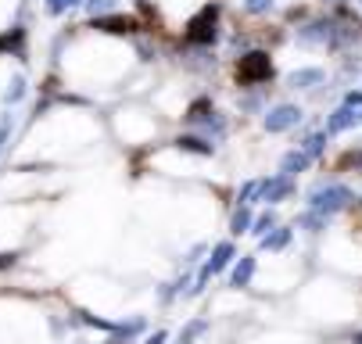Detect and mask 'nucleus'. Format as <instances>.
<instances>
[{
  "mask_svg": "<svg viewBox=\"0 0 362 344\" xmlns=\"http://www.w3.org/2000/svg\"><path fill=\"white\" fill-rule=\"evenodd\" d=\"M276 226H280V223H276V212L269 208V212H262V215H258V219L251 223V233H255L258 240H262V237H269V233H273Z\"/></svg>",
  "mask_w": 362,
  "mask_h": 344,
  "instance_id": "a211bd4d",
  "label": "nucleus"
},
{
  "mask_svg": "<svg viewBox=\"0 0 362 344\" xmlns=\"http://www.w3.org/2000/svg\"><path fill=\"white\" fill-rule=\"evenodd\" d=\"M355 122H358V115H355V108H348V105H341V108H337V112H334V115L327 119V129H323V133H327V136H334V133H344V129H351Z\"/></svg>",
  "mask_w": 362,
  "mask_h": 344,
  "instance_id": "1a4fd4ad",
  "label": "nucleus"
},
{
  "mask_svg": "<svg viewBox=\"0 0 362 344\" xmlns=\"http://www.w3.org/2000/svg\"><path fill=\"white\" fill-rule=\"evenodd\" d=\"M176 147H180V151H190V155H201V158H209V155H212V143H209V140H201V136H180Z\"/></svg>",
  "mask_w": 362,
  "mask_h": 344,
  "instance_id": "dca6fc26",
  "label": "nucleus"
},
{
  "mask_svg": "<svg viewBox=\"0 0 362 344\" xmlns=\"http://www.w3.org/2000/svg\"><path fill=\"white\" fill-rule=\"evenodd\" d=\"M15 259H18V255H0V269H8V266H15Z\"/></svg>",
  "mask_w": 362,
  "mask_h": 344,
  "instance_id": "c85d7f7f",
  "label": "nucleus"
},
{
  "mask_svg": "<svg viewBox=\"0 0 362 344\" xmlns=\"http://www.w3.org/2000/svg\"><path fill=\"white\" fill-rule=\"evenodd\" d=\"M344 105L355 108V112H362V90H348V93H344Z\"/></svg>",
  "mask_w": 362,
  "mask_h": 344,
  "instance_id": "bb28decb",
  "label": "nucleus"
},
{
  "mask_svg": "<svg viewBox=\"0 0 362 344\" xmlns=\"http://www.w3.org/2000/svg\"><path fill=\"white\" fill-rule=\"evenodd\" d=\"M351 344H362V330H358V333H355V337H351Z\"/></svg>",
  "mask_w": 362,
  "mask_h": 344,
  "instance_id": "2f4dec72",
  "label": "nucleus"
},
{
  "mask_svg": "<svg viewBox=\"0 0 362 344\" xmlns=\"http://www.w3.org/2000/svg\"><path fill=\"white\" fill-rule=\"evenodd\" d=\"M287 83H291L294 90H313V86L323 83V69H298V72L287 76Z\"/></svg>",
  "mask_w": 362,
  "mask_h": 344,
  "instance_id": "9b49d317",
  "label": "nucleus"
},
{
  "mask_svg": "<svg viewBox=\"0 0 362 344\" xmlns=\"http://www.w3.org/2000/svg\"><path fill=\"white\" fill-rule=\"evenodd\" d=\"M266 79H273V61H269L266 51H251L237 61V83L240 86H258Z\"/></svg>",
  "mask_w": 362,
  "mask_h": 344,
  "instance_id": "7ed1b4c3",
  "label": "nucleus"
},
{
  "mask_svg": "<svg viewBox=\"0 0 362 344\" xmlns=\"http://www.w3.org/2000/svg\"><path fill=\"white\" fill-rule=\"evenodd\" d=\"M201 255H204V244H197V248H194V251H190V259H187V262H197V259H201Z\"/></svg>",
  "mask_w": 362,
  "mask_h": 344,
  "instance_id": "c756f323",
  "label": "nucleus"
},
{
  "mask_svg": "<svg viewBox=\"0 0 362 344\" xmlns=\"http://www.w3.org/2000/svg\"><path fill=\"white\" fill-rule=\"evenodd\" d=\"M327 223H330V215H323V212H313V208L298 215V226H301V230H308V233H320V230H327Z\"/></svg>",
  "mask_w": 362,
  "mask_h": 344,
  "instance_id": "f3484780",
  "label": "nucleus"
},
{
  "mask_svg": "<svg viewBox=\"0 0 362 344\" xmlns=\"http://www.w3.org/2000/svg\"><path fill=\"white\" fill-rule=\"evenodd\" d=\"M298 151H305L308 162H320L323 151H327V133H308V136L298 143Z\"/></svg>",
  "mask_w": 362,
  "mask_h": 344,
  "instance_id": "ddd939ff",
  "label": "nucleus"
},
{
  "mask_svg": "<svg viewBox=\"0 0 362 344\" xmlns=\"http://www.w3.org/2000/svg\"><path fill=\"white\" fill-rule=\"evenodd\" d=\"M22 40H25V29H22V25H15L11 32L0 36V51H15V54H22Z\"/></svg>",
  "mask_w": 362,
  "mask_h": 344,
  "instance_id": "6ab92c4d",
  "label": "nucleus"
},
{
  "mask_svg": "<svg viewBox=\"0 0 362 344\" xmlns=\"http://www.w3.org/2000/svg\"><path fill=\"white\" fill-rule=\"evenodd\" d=\"M308 165H313V162H308V155L294 147V151H287V155H284V162H280V176L294 179V176H298V172H305Z\"/></svg>",
  "mask_w": 362,
  "mask_h": 344,
  "instance_id": "9d476101",
  "label": "nucleus"
},
{
  "mask_svg": "<svg viewBox=\"0 0 362 344\" xmlns=\"http://www.w3.org/2000/svg\"><path fill=\"white\" fill-rule=\"evenodd\" d=\"M273 4H276V0H244V11L247 15H266Z\"/></svg>",
  "mask_w": 362,
  "mask_h": 344,
  "instance_id": "a878e982",
  "label": "nucleus"
},
{
  "mask_svg": "<svg viewBox=\"0 0 362 344\" xmlns=\"http://www.w3.org/2000/svg\"><path fill=\"white\" fill-rule=\"evenodd\" d=\"M93 29L115 32V36H129V32H136L140 25H136V18H129V15H105V18H93Z\"/></svg>",
  "mask_w": 362,
  "mask_h": 344,
  "instance_id": "0eeeda50",
  "label": "nucleus"
},
{
  "mask_svg": "<svg viewBox=\"0 0 362 344\" xmlns=\"http://www.w3.org/2000/svg\"><path fill=\"white\" fill-rule=\"evenodd\" d=\"M22 97H25V79H11V86H8V93H4V101L15 105V101H22Z\"/></svg>",
  "mask_w": 362,
  "mask_h": 344,
  "instance_id": "393cba45",
  "label": "nucleus"
},
{
  "mask_svg": "<svg viewBox=\"0 0 362 344\" xmlns=\"http://www.w3.org/2000/svg\"><path fill=\"white\" fill-rule=\"evenodd\" d=\"M251 276H255V255H240V262L230 273V287H247Z\"/></svg>",
  "mask_w": 362,
  "mask_h": 344,
  "instance_id": "4468645a",
  "label": "nucleus"
},
{
  "mask_svg": "<svg viewBox=\"0 0 362 344\" xmlns=\"http://www.w3.org/2000/svg\"><path fill=\"white\" fill-rule=\"evenodd\" d=\"M144 326H147V323H144L140 316H136V319H129V323H115V330H112V340H108V344H129L136 333H144Z\"/></svg>",
  "mask_w": 362,
  "mask_h": 344,
  "instance_id": "f8f14e48",
  "label": "nucleus"
},
{
  "mask_svg": "<svg viewBox=\"0 0 362 344\" xmlns=\"http://www.w3.org/2000/svg\"><path fill=\"white\" fill-rule=\"evenodd\" d=\"M291 237H294V230H287V226H276L269 237H262V248H266V251H284L287 244H291Z\"/></svg>",
  "mask_w": 362,
  "mask_h": 344,
  "instance_id": "2eb2a0df",
  "label": "nucleus"
},
{
  "mask_svg": "<svg viewBox=\"0 0 362 344\" xmlns=\"http://www.w3.org/2000/svg\"><path fill=\"white\" fill-rule=\"evenodd\" d=\"M233 259H237V251H233V244H230V240H223V244H216V248H212V259L204 262L201 269L209 273V276H216V273H223V269H226V266H230Z\"/></svg>",
  "mask_w": 362,
  "mask_h": 344,
  "instance_id": "6e6552de",
  "label": "nucleus"
},
{
  "mask_svg": "<svg viewBox=\"0 0 362 344\" xmlns=\"http://www.w3.org/2000/svg\"><path fill=\"white\" fill-rule=\"evenodd\" d=\"M334 36H337L334 18H320V22H308L305 29H298V43L301 47H330L334 51Z\"/></svg>",
  "mask_w": 362,
  "mask_h": 344,
  "instance_id": "20e7f679",
  "label": "nucleus"
},
{
  "mask_svg": "<svg viewBox=\"0 0 362 344\" xmlns=\"http://www.w3.org/2000/svg\"><path fill=\"white\" fill-rule=\"evenodd\" d=\"M291 194H294V179H287V176H280V172L258 183V201H266V205H276V201L291 198Z\"/></svg>",
  "mask_w": 362,
  "mask_h": 344,
  "instance_id": "423d86ee",
  "label": "nucleus"
},
{
  "mask_svg": "<svg viewBox=\"0 0 362 344\" xmlns=\"http://www.w3.org/2000/svg\"><path fill=\"white\" fill-rule=\"evenodd\" d=\"M358 122H362V112H358Z\"/></svg>",
  "mask_w": 362,
  "mask_h": 344,
  "instance_id": "72a5a7b5",
  "label": "nucleus"
},
{
  "mask_svg": "<svg viewBox=\"0 0 362 344\" xmlns=\"http://www.w3.org/2000/svg\"><path fill=\"white\" fill-rule=\"evenodd\" d=\"M323 4H341V0H323Z\"/></svg>",
  "mask_w": 362,
  "mask_h": 344,
  "instance_id": "473e14b6",
  "label": "nucleus"
},
{
  "mask_svg": "<svg viewBox=\"0 0 362 344\" xmlns=\"http://www.w3.org/2000/svg\"><path fill=\"white\" fill-rule=\"evenodd\" d=\"M83 8H86L90 18H105V15H112L115 0H83Z\"/></svg>",
  "mask_w": 362,
  "mask_h": 344,
  "instance_id": "4be33fe9",
  "label": "nucleus"
},
{
  "mask_svg": "<svg viewBox=\"0 0 362 344\" xmlns=\"http://www.w3.org/2000/svg\"><path fill=\"white\" fill-rule=\"evenodd\" d=\"M4 136H8V126H0V143H4Z\"/></svg>",
  "mask_w": 362,
  "mask_h": 344,
  "instance_id": "7c9ffc66",
  "label": "nucleus"
},
{
  "mask_svg": "<svg viewBox=\"0 0 362 344\" xmlns=\"http://www.w3.org/2000/svg\"><path fill=\"white\" fill-rule=\"evenodd\" d=\"M204 330H209V323H204V319H194V323H187L183 330H180V337H176V344H194Z\"/></svg>",
  "mask_w": 362,
  "mask_h": 344,
  "instance_id": "412c9836",
  "label": "nucleus"
},
{
  "mask_svg": "<svg viewBox=\"0 0 362 344\" xmlns=\"http://www.w3.org/2000/svg\"><path fill=\"white\" fill-rule=\"evenodd\" d=\"M187 43L194 47H212L216 36H219V4H204L190 22H187Z\"/></svg>",
  "mask_w": 362,
  "mask_h": 344,
  "instance_id": "f03ea898",
  "label": "nucleus"
},
{
  "mask_svg": "<svg viewBox=\"0 0 362 344\" xmlns=\"http://www.w3.org/2000/svg\"><path fill=\"white\" fill-rule=\"evenodd\" d=\"M251 223H255L251 208H247V205H240V208L233 212V219H230V233H247V230H251Z\"/></svg>",
  "mask_w": 362,
  "mask_h": 344,
  "instance_id": "aec40b11",
  "label": "nucleus"
},
{
  "mask_svg": "<svg viewBox=\"0 0 362 344\" xmlns=\"http://www.w3.org/2000/svg\"><path fill=\"white\" fill-rule=\"evenodd\" d=\"M258 183H262V179H247V183L240 186V194H237V201H240V205H247V201H258Z\"/></svg>",
  "mask_w": 362,
  "mask_h": 344,
  "instance_id": "5701e85b",
  "label": "nucleus"
},
{
  "mask_svg": "<svg viewBox=\"0 0 362 344\" xmlns=\"http://www.w3.org/2000/svg\"><path fill=\"white\" fill-rule=\"evenodd\" d=\"M79 4H83V0H47V11L50 15H65V11H72Z\"/></svg>",
  "mask_w": 362,
  "mask_h": 344,
  "instance_id": "b1692460",
  "label": "nucleus"
},
{
  "mask_svg": "<svg viewBox=\"0 0 362 344\" xmlns=\"http://www.w3.org/2000/svg\"><path fill=\"white\" fill-rule=\"evenodd\" d=\"M351 201H355V194H351V186H344V183H320L313 194H308V208L323 212V215H334V212L348 208Z\"/></svg>",
  "mask_w": 362,
  "mask_h": 344,
  "instance_id": "f257e3e1",
  "label": "nucleus"
},
{
  "mask_svg": "<svg viewBox=\"0 0 362 344\" xmlns=\"http://www.w3.org/2000/svg\"><path fill=\"white\" fill-rule=\"evenodd\" d=\"M301 108L298 105H276L266 119H262V126H266V133H284V129H294L298 122H301Z\"/></svg>",
  "mask_w": 362,
  "mask_h": 344,
  "instance_id": "39448f33",
  "label": "nucleus"
},
{
  "mask_svg": "<svg viewBox=\"0 0 362 344\" xmlns=\"http://www.w3.org/2000/svg\"><path fill=\"white\" fill-rule=\"evenodd\" d=\"M165 340H169V333H165V330H154V333H151L144 344H165Z\"/></svg>",
  "mask_w": 362,
  "mask_h": 344,
  "instance_id": "cd10ccee",
  "label": "nucleus"
}]
</instances>
